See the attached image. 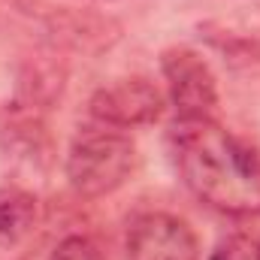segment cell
<instances>
[{
	"instance_id": "6da1fadb",
	"label": "cell",
	"mask_w": 260,
	"mask_h": 260,
	"mask_svg": "<svg viewBox=\"0 0 260 260\" xmlns=\"http://www.w3.org/2000/svg\"><path fill=\"white\" fill-rule=\"evenodd\" d=\"M167 142L176 173L197 200L227 215H260V151L254 145L215 118H179Z\"/></svg>"
},
{
	"instance_id": "7a4b0ae2",
	"label": "cell",
	"mask_w": 260,
	"mask_h": 260,
	"mask_svg": "<svg viewBox=\"0 0 260 260\" xmlns=\"http://www.w3.org/2000/svg\"><path fill=\"white\" fill-rule=\"evenodd\" d=\"M136 167V145L109 124L82 127L67 151V182L79 197H106L118 191Z\"/></svg>"
},
{
	"instance_id": "3957f363",
	"label": "cell",
	"mask_w": 260,
	"mask_h": 260,
	"mask_svg": "<svg viewBox=\"0 0 260 260\" xmlns=\"http://www.w3.org/2000/svg\"><path fill=\"white\" fill-rule=\"evenodd\" d=\"M15 9L40 24L46 43L58 52L76 55H103L121 40V24L94 9H76V6H52L40 0H18Z\"/></svg>"
},
{
	"instance_id": "277c9868",
	"label": "cell",
	"mask_w": 260,
	"mask_h": 260,
	"mask_svg": "<svg viewBox=\"0 0 260 260\" xmlns=\"http://www.w3.org/2000/svg\"><path fill=\"white\" fill-rule=\"evenodd\" d=\"M160 70L170 88V100L185 121H209L218 112V82L206 58L188 49L176 46L160 55Z\"/></svg>"
},
{
	"instance_id": "5b68a950",
	"label": "cell",
	"mask_w": 260,
	"mask_h": 260,
	"mask_svg": "<svg viewBox=\"0 0 260 260\" xmlns=\"http://www.w3.org/2000/svg\"><path fill=\"white\" fill-rule=\"evenodd\" d=\"M94 121L109 127H142L160 118L164 94L145 76H124L115 79L91 94L88 103Z\"/></svg>"
},
{
	"instance_id": "8992f818",
	"label": "cell",
	"mask_w": 260,
	"mask_h": 260,
	"mask_svg": "<svg viewBox=\"0 0 260 260\" xmlns=\"http://www.w3.org/2000/svg\"><path fill=\"white\" fill-rule=\"evenodd\" d=\"M127 260H200V239L188 221L145 212L127 227Z\"/></svg>"
},
{
	"instance_id": "52a82bcc",
	"label": "cell",
	"mask_w": 260,
	"mask_h": 260,
	"mask_svg": "<svg viewBox=\"0 0 260 260\" xmlns=\"http://www.w3.org/2000/svg\"><path fill=\"white\" fill-rule=\"evenodd\" d=\"M64 85H67V67L58 61L55 49L30 55V58H24V64L18 67V82H15L12 106H21V109L46 115L61 100Z\"/></svg>"
},
{
	"instance_id": "ba28073f",
	"label": "cell",
	"mask_w": 260,
	"mask_h": 260,
	"mask_svg": "<svg viewBox=\"0 0 260 260\" xmlns=\"http://www.w3.org/2000/svg\"><path fill=\"white\" fill-rule=\"evenodd\" d=\"M0 139H3L6 157H12L15 164L34 167V170H43L49 164L52 142H49L46 121H43L40 112L12 106L9 115H6V124L0 127Z\"/></svg>"
},
{
	"instance_id": "9c48e42d",
	"label": "cell",
	"mask_w": 260,
	"mask_h": 260,
	"mask_svg": "<svg viewBox=\"0 0 260 260\" xmlns=\"http://www.w3.org/2000/svg\"><path fill=\"white\" fill-rule=\"evenodd\" d=\"M40 221V200L24 188H0V248L24 242Z\"/></svg>"
},
{
	"instance_id": "30bf717a",
	"label": "cell",
	"mask_w": 260,
	"mask_h": 260,
	"mask_svg": "<svg viewBox=\"0 0 260 260\" xmlns=\"http://www.w3.org/2000/svg\"><path fill=\"white\" fill-rule=\"evenodd\" d=\"M46 260H106V254L100 251V245L91 236L70 233V236L58 239L52 245V251L46 254Z\"/></svg>"
},
{
	"instance_id": "8fae6325",
	"label": "cell",
	"mask_w": 260,
	"mask_h": 260,
	"mask_svg": "<svg viewBox=\"0 0 260 260\" xmlns=\"http://www.w3.org/2000/svg\"><path fill=\"white\" fill-rule=\"evenodd\" d=\"M209 260H260V251H257L254 242H248V239H242V236H233V239L221 242V245L212 251Z\"/></svg>"
},
{
	"instance_id": "7c38bea8",
	"label": "cell",
	"mask_w": 260,
	"mask_h": 260,
	"mask_svg": "<svg viewBox=\"0 0 260 260\" xmlns=\"http://www.w3.org/2000/svg\"><path fill=\"white\" fill-rule=\"evenodd\" d=\"M257 251H260V242H257Z\"/></svg>"
},
{
	"instance_id": "4fadbf2b",
	"label": "cell",
	"mask_w": 260,
	"mask_h": 260,
	"mask_svg": "<svg viewBox=\"0 0 260 260\" xmlns=\"http://www.w3.org/2000/svg\"><path fill=\"white\" fill-rule=\"evenodd\" d=\"M106 3H109V0H106Z\"/></svg>"
}]
</instances>
